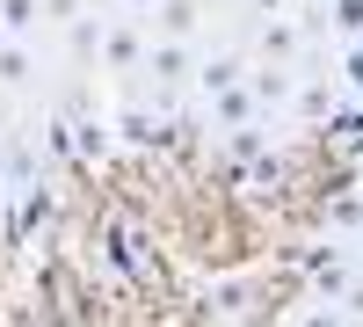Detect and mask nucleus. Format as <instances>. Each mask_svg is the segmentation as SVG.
<instances>
[{
    "label": "nucleus",
    "instance_id": "nucleus-1",
    "mask_svg": "<svg viewBox=\"0 0 363 327\" xmlns=\"http://www.w3.org/2000/svg\"><path fill=\"white\" fill-rule=\"evenodd\" d=\"M313 22H335L349 44H363V0H327V8H320Z\"/></svg>",
    "mask_w": 363,
    "mask_h": 327
},
{
    "label": "nucleus",
    "instance_id": "nucleus-2",
    "mask_svg": "<svg viewBox=\"0 0 363 327\" xmlns=\"http://www.w3.org/2000/svg\"><path fill=\"white\" fill-rule=\"evenodd\" d=\"M145 73H153V80H182V73H189V51H182V44H153V51H145Z\"/></svg>",
    "mask_w": 363,
    "mask_h": 327
},
{
    "label": "nucleus",
    "instance_id": "nucleus-3",
    "mask_svg": "<svg viewBox=\"0 0 363 327\" xmlns=\"http://www.w3.org/2000/svg\"><path fill=\"white\" fill-rule=\"evenodd\" d=\"M37 0H0V29H8V37H29V29H37Z\"/></svg>",
    "mask_w": 363,
    "mask_h": 327
},
{
    "label": "nucleus",
    "instance_id": "nucleus-4",
    "mask_svg": "<svg viewBox=\"0 0 363 327\" xmlns=\"http://www.w3.org/2000/svg\"><path fill=\"white\" fill-rule=\"evenodd\" d=\"M102 51H109V66H138V29H109V37H102Z\"/></svg>",
    "mask_w": 363,
    "mask_h": 327
},
{
    "label": "nucleus",
    "instance_id": "nucleus-5",
    "mask_svg": "<svg viewBox=\"0 0 363 327\" xmlns=\"http://www.w3.org/2000/svg\"><path fill=\"white\" fill-rule=\"evenodd\" d=\"M218 116H225V124L240 131V124L255 116V87H225V95H218Z\"/></svg>",
    "mask_w": 363,
    "mask_h": 327
},
{
    "label": "nucleus",
    "instance_id": "nucleus-6",
    "mask_svg": "<svg viewBox=\"0 0 363 327\" xmlns=\"http://www.w3.org/2000/svg\"><path fill=\"white\" fill-rule=\"evenodd\" d=\"M203 87H211V95L240 87V58H211V66H203Z\"/></svg>",
    "mask_w": 363,
    "mask_h": 327
},
{
    "label": "nucleus",
    "instance_id": "nucleus-7",
    "mask_svg": "<svg viewBox=\"0 0 363 327\" xmlns=\"http://www.w3.org/2000/svg\"><path fill=\"white\" fill-rule=\"evenodd\" d=\"M335 145H342V153H363V109L335 116Z\"/></svg>",
    "mask_w": 363,
    "mask_h": 327
},
{
    "label": "nucleus",
    "instance_id": "nucleus-8",
    "mask_svg": "<svg viewBox=\"0 0 363 327\" xmlns=\"http://www.w3.org/2000/svg\"><path fill=\"white\" fill-rule=\"evenodd\" d=\"M0 80H29V51L22 44H0Z\"/></svg>",
    "mask_w": 363,
    "mask_h": 327
},
{
    "label": "nucleus",
    "instance_id": "nucleus-9",
    "mask_svg": "<svg viewBox=\"0 0 363 327\" xmlns=\"http://www.w3.org/2000/svg\"><path fill=\"white\" fill-rule=\"evenodd\" d=\"M284 95H291L284 73H255V102H284Z\"/></svg>",
    "mask_w": 363,
    "mask_h": 327
},
{
    "label": "nucleus",
    "instance_id": "nucleus-10",
    "mask_svg": "<svg viewBox=\"0 0 363 327\" xmlns=\"http://www.w3.org/2000/svg\"><path fill=\"white\" fill-rule=\"evenodd\" d=\"M124 138H131V145H153V116H145V109H124Z\"/></svg>",
    "mask_w": 363,
    "mask_h": 327
},
{
    "label": "nucleus",
    "instance_id": "nucleus-11",
    "mask_svg": "<svg viewBox=\"0 0 363 327\" xmlns=\"http://www.w3.org/2000/svg\"><path fill=\"white\" fill-rule=\"evenodd\" d=\"M342 80L363 95V44H349V51H342Z\"/></svg>",
    "mask_w": 363,
    "mask_h": 327
},
{
    "label": "nucleus",
    "instance_id": "nucleus-12",
    "mask_svg": "<svg viewBox=\"0 0 363 327\" xmlns=\"http://www.w3.org/2000/svg\"><path fill=\"white\" fill-rule=\"evenodd\" d=\"M306 327H342V313H313V320H306Z\"/></svg>",
    "mask_w": 363,
    "mask_h": 327
},
{
    "label": "nucleus",
    "instance_id": "nucleus-13",
    "mask_svg": "<svg viewBox=\"0 0 363 327\" xmlns=\"http://www.w3.org/2000/svg\"><path fill=\"white\" fill-rule=\"evenodd\" d=\"M124 8H160V0H124Z\"/></svg>",
    "mask_w": 363,
    "mask_h": 327
},
{
    "label": "nucleus",
    "instance_id": "nucleus-14",
    "mask_svg": "<svg viewBox=\"0 0 363 327\" xmlns=\"http://www.w3.org/2000/svg\"><path fill=\"white\" fill-rule=\"evenodd\" d=\"M262 8H291V0H262Z\"/></svg>",
    "mask_w": 363,
    "mask_h": 327
}]
</instances>
